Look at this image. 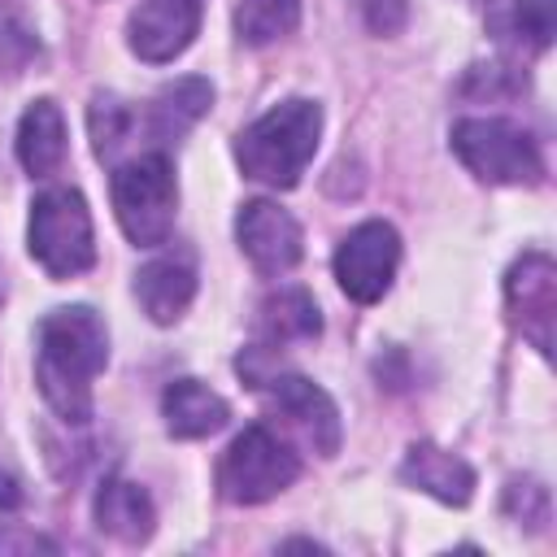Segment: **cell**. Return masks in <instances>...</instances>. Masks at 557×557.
I'll return each instance as SVG.
<instances>
[{"label":"cell","instance_id":"cell-1","mask_svg":"<svg viewBox=\"0 0 557 557\" xmlns=\"http://www.w3.org/2000/svg\"><path fill=\"white\" fill-rule=\"evenodd\" d=\"M109 361V331L96 309L65 305L39 322L35 383L65 422L91 418V383Z\"/></svg>","mask_w":557,"mask_h":557},{"label":"cell","instance_id":"cell-2","mask_svg":"<svg viewBox=\"0 0 557 557\" xmlns=\"http://www.w3.org/2000/svg\"><path fill=\"white\" fill-rule=\"evenodd\" d=\"M318 135H322V109L313 100H283L239 131L235 161L248 178L265 187H296L318 152Z\"/></svg>","mask_w":557,"mask_h":557},{"label":"cell","instance_id":"cell-3","mask_svg":"<svg viewBox=\"0 0 557 557\" xmlns=\"http://www.w3.org/2000/svg\"><path fill=\"white\" fill-rule=\"evenodd\" d=\"M113 213L135 248H161L174 231V165L165 152H144L131 157L126 165L113 170Z\"/></svg>","mask_w":557,"mask_h":557},{"label":"cell","instance_id":"cell-4","mask_svg":"<svg viewBox=\"0 0 557 557\" xmlns=\"http://www.w3.org/2000/svg\"><path fill=\"white\" fill-rule=\"evenodd\" d=\"M453 152L483 183L518 187V183H540L544 174V157L531 131L505 117H461L453 126Z\"/></svg>","mask_w":557,"mask_h":557},{"label":"cell","instance_id":"cell-5","mask_svg":"<svg viewBox=\"0 0 557 557\" xmlns=\"http://www.w3.org/2000/svg\"><path fill=\"white\" fill-rule=\"evenodd\" d=\"M30 257L52 274V278H74L91 270L96 261V239H91V213L87 200L70 187L44 191L30 205Z\"/></svg>","mask_w":557,"mask_h":557},{"label":"cell","instance_id":"cell-6","mask_svg":"<svg viewBox=\"0 0 557 557\" xmlns=\"http://www.w3.org/2000/svg\"><path fill=\"white\" fill-rule=\"evenodd\" d=\"M300 474V457L265 426H248L218 461V496L231 505H261L287 492Z\"/></svg>","mask_w":557,"mask_h":557},{"label":"cell","instance_id":"cell-7","mask_svg":"<svg viewBox=\"0 0 557 557\" xmlns=\"http://www.w3.org/2000/svg\"><path fill=\"white\" fill-rule=\"evenodd\" d=\"M396 265H400V235L387 222H361L335 248V278L344 296H352L357 305L383 300V292L396 278Z\"/></svg>","mask_w":557,"mask_h":557},{"label":"cell","instance_id":"cell-8","mask_svg":"<svg viewBox=\"0 0 557 557\" xmlns=\"http://www.w3.org/2000/svg\"><path fill=\"white\" fill-rule=\"evenodd\" d=\"M235 239L261 274H287L305 252L296 218L274 200H248L235 218Z\"/></svg>","mask_w":557,"mask_h":557},{"label":"cell","instance_id":"cell-9","mask_svg":"<svg viewBox=\"0 0 557 557\" xmlns=\"http://www.w3.org/2000/svg\"><path fill=\"white\" fill-rule=\"evenodd\" d=\"M261 387H270V405L322 453V457H335L339 453V440H344V422H339V409L335 400L305 374H270Z\"/></svg>","mask_w":557,"mask_h":557},{"label":"cell","instance_id":"cell-10","mask_svg":"<svg viewBox=\"0 0 557 557\" xmlns=\"http://www.w3.org/2000/svg\"><path fill=\"white\" fill-rule=\"evenodd\" d=\"M196 30H200V0H144L126 22L131 52L152 65H165L178 52H187Z\"/></svg>","mask_w":557,"mask_h":557},{"label":"cell","instance_id":"cell-11","mask_svg":"<svg viewBox=\"0 0 557 557\" xmlns=\"http://www.w3.org/2000/svg\"><path fill=\"white\" fill-rule=\"evenodd\" d=\"M505 296L513 309V322L522 326V335L548 357L553 352V313H557V270L544 252H527L522 261H513L509 278H505Z\"/></svg>","mask_w":557,"mask_h":557},{"label":"cell","instance_id":"cell-12","mask_svg":"<svg viewBox=\"0 0 557 557\" xmlns=\"http://www.w3.org/2000/svg\"><path fill=\"white\" fill-rule=\"evenodd\" d=\"M135 296L144 305V313L161 326L178 322L196 296V270L187 257H157L135 274Z\"/></svg>","mask_w":557,"mask_h":557},{"label":"cell","instance_id":"cell-13","mask_svg":"<svg viewBox=\"0 0 557 557\" xmlns=\"http://www.w3.org/2000/svg\"><path fill=\"white\" fill-rule=\"evenodd\" d=\"M161 413H165V431L174 440H205V435L222 431L231 418L226 400L213 387H205L200 379H174L161 396Z\"/></svg>","mask_w":557,"mask_h":557},{"label":"cell","instance_id":"cell-14","mask_svg":"<svg viewBox=\"0 0 557 557\" xmlns=\"http://www.w3.org/2000/svg\"><path fill=\"white\" fill-rule=\"evenodd\" d=\"M91 509H96V527L122 544H139L157 527V509H152L148 492L131 479H104Z\"/></svg>","mask_w":557,"mask_h":557},{"label":"cell","instance_id":"cell-15","mask_svg":"<svg viewBox=\"0 0 557 557\" xmlns=\"http://www.w3.org/2000/svg\"><path fill=\"white\" fill-rule=\"evenodd\" d=\"M400 474H405V483L422 487L426 496H435L444 505H466L474 496V470L461 457H453V453H444L435 444H413L405 453Z\"/></svg>","mask_w":557,"mask_h":557},{"label":"cell","instance_id":"cell-16","mask_svg":"<svg viewBox=\"0 0 557 557\" xmlns=\"http://www.w3.org/2000/svg\"><path fill=\"white\" fill-rule=\"evenodd\" d=\"M17 161L30 178H48L65 161V117L52 100H35L17 122Z\"/></svg>","mask_w":557,"mask_h":557},{"label":"cell","instance_id":"cell-17","mask_svg":"<svg viewBox=\"0 0 557 557\" xmlns=\"http://www.w3.org/2000/svg\"><path fill=\"white\" fill-rule=\"evenodd\" d=\"M209 104H213L209 78H178V83H170V87L157 91V100L148 109V126H152L157 139L170 144L178 135H187L209 113Z\"/></svg>","mask_w":557,"mask_h":557},{"label":"cell","instance_id":"cell-18","mask_svg":"<svg viewBox=\"0 0 557 557\" xmlns=\"http://www.w3.org/2000/svg\"><path fill=\"white\" fill-rule=\"evenodd\" d=\"M261 331H265L270 344L313 339L322 331V313H318V305L305 287H283L278 296H270L261 305Z\"/></svg>","mask_w":557,"mask_h":557},{"label":"cell","instance_id":"cell-19","mask_svg":"<svg viewBox=\"0 0 557 557\" xmlns=\"http://www.w3.org/2000/svg\"><path fill=\"white\" fill-rule=\"evenodd\" d=\"M296 22H300V0H235V30L252 48L292 35Z\"/></svg>","mask_w":557,"mask_h":557},{"label":"cell","instance_id":"cell-20","mask_svg":"<svg viewBox=\"0 0 557 557\" xmlns=\"http://www.w3.org/2000/svg\"><path fill=\"white\" fill-rule=\"evenodd\" d=\"M505 26L531 52H544L553 44V35H557V0H509Z\"/></svg>","mask_w":557,"mask_h":557},{"label":"cell","instance_id":"cell-21","mask_svg":"<svg viewBox=\"0 0 557 557\" xmlns=\"http://www.w3.org/2000/svg\"><path fill=\"white\" fill-rule=\"evenodd\" d=\"M87 122H91V148H96V157L109 161V157L117 152V144L131 135V122H135V117H131V109H126L122 100H113V96H96Z\"/></svg>","mask_w":557,"mask_h":557},{"label":"cell","instance_id":"cell-22","mask_svg":"<svg viewBox=\"0 0 557 557\" xmlns=\"http://www.w3.org/2000/svg\"><path fill=\"white\" fill-rule=\"evenodd\" d=\"M361 9H366V26L374 35H396L409 17V0H361Z\"/></svg>","mask_w":557,"mask_h":557},{"label":"cell","instance_id":"cell-23","mask_svg":"<svg viewBox=\"0 0 557 557\" xmlns=\"http://www.w3.org/2000/svg\"><path fill=\"white\" fill-rule=\"evenodd\" d=\"M9 553H57V544L17 522H0V557H9Z\"/></svg>","mask_w":557,"mask_h":557},{"label":"cell","instance_id":"cell-24","mask_svg":"<svg viewBox=\"0 0 557 557\" xmlns=\"http://www.w3.org/2000/svg\"><path fill=\"white\" fill-rule=\"evenodd\" d=\"M17 505H22V483L9 470H0V509H17Z\"/></svg>","mask_w":557,"mask_h":557}]
</instances>
